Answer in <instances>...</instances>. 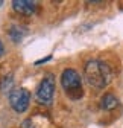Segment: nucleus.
Segmentation results:
<instances>
[{
    "mask_svg": "<svg viewBox=\"0 0 123 128\" xmlns=\"http://www.w3.org/2000/svg\"><path fill=\"white\" fill-rule=\"evenodd\" d=\"M53 93H55V78L52 75H47L46 78H43V81L37 88V99L40 104L50 105L53 101Z\"/></svg>",
    "mask_w": 123,
    "mask_h": 128,
    "instance_id": "nucleus-2",
    "label": "nucleus"
},
{
    "mask_svg": "<svg viewBox=\"0 0 123 128\" xmlns=\"http://www.w3.org/2000/svg\"><path fill=\"white\" fill-rule=\"evenodd\" d=\"M117 105H119V99L116 98L114 94H111V93H106L103 98L100 99V107H102L103 110H106V111L114 110Z\"/></svg>",
    "mask_w": 123,
    "mask_h": 128,
    "instance_id": "nucleus-6",
    "label": "nucleus"
},
{
    "mask_svg": "<svg viewBox=\"0 0 123 128\" xmlns=\"http://www.w3.org/2000/svg\"><path fill=\"white\" fill-rule=\"evenodd\" d=\"M11 82H12V78H11V76L8 78V81H6V78H5V79H3V82H2V90H5V86H6V87H9V86H11Z\"/></svg>",
    "mask_w": 123,
    "mask_h": 128,
    "instance_id": "nucleus-7",
    "label": "nucleus"
},
{
    "mask_svg": "<svg viewBox=\"0 0 123 128\" xmlns=\"http://www.w3.org/2000/svg\"><path fill=\"white\" fill-rule=\"evenodd\" d=\"M84 75L87 82L94 88H103L111 81V70L103 61L91 60L85 64Z\"/></svg>",
    "mask_w": 123,
    "mask_h": 128,
    "instance_id": "nucleus-1",
    "label": "nucleus"
},
{
    "mask_svg": "<svg viewBox=\"0 0 123 128\" xmlns=\"http://www.w3.org/2000/svg\"><path fill=\"white\" fill-rule=\"evenodd\" d=\"M2 3H3V2H0V6H2Z\"/></svg>",
    "mask_w": 123,
    "mask_h": 128,
    "instance_id": "nucleus-11",
    "label": "nucleus"
},
{
    "mask_svg": "<svg viewBox=\"0 0 123 128\" xmlns=\"http://www.w3.org/2000/svg\"><path fill=\"white\" fill-rule=\"evenodd\" d=\"M3 52H5V49H3V44H2V41H0V56L3 55Z\"/></svg>",
    "mask_w": 123,
    "mask_h": 128,
    "instance_id": "nucleus-10",
    "label": "nucleus"
},
{
    "mask_svg": "<svg viewBox=\"0 0 123 128\" xmlns=\"http://www.w3.org/2000/svg\"><path fill=\"white\" fill-rule=\"evenodd\" d=\"M21 126H23V128H32V124H30V120H24V122L21 124Z\"/></svg>",
    "mask_w": 123,
    "mask_h": 128,
    "instance_id": "nucleus-8",
    "label": "nucleus"
},
{
    "mask_svg": "<svg viewBox=\"0 0 123 128\" xmlns=\"http://www.w3.org/2000/svg\"><path fill=\"white\" fill-rule=\"evenodd\" d=\"M29 102H30V93L26 88L18 87V88H12L11 90V93H9V104L17 113L26 111L27 107H29Z\"/></svg>",
    "mask_w": 123,
    "mask_h": 128,
    "instance_id": "nucleus-3",
    "label": "nucleus"
},
{
    "mask_svg": "<svg viewBox=\"0 0 123 128\" xmlns=\"http://www.w3.org/2000/svg\"><path fill=\"white\" fill-rule=\"evenodd\" d=\"M61 84H62V87L65 88V92L81 90V86H82L81 75L74 69H65L62 72V75H61Z\"/></svg>",
    "mask_w": 123,
    "mask_h": 128,
    "instance_id": "nucleus-4",
    "label": "nucleus"
},
{
    "mask_svg": "<svg viewBox=\"0 0 123 128\" xmlns=\"http://www.w3.org/2000/svg\"><path fill=\"white\" fill-rule=\"evenodd\" d=\"M12 8L24 15H32L35 12V3L34 2H29V0H14L12 2Z\"/></svg>",
    "mask_w": 123,
    "mask_h": 128,
    "instance_id": "nucleus-5",
    "label": "nucleus"
},
{
    "mask_svg": "<svg viewBox=\"0 0 123 128\" xmlns=\"http://www.w3.org/2000/svg\"><path fill=\"white\" fill-rule=\"evenodd\" d=\"M50 58H52V56H50V55H49V56H46V58H43V60H38V61H37V62H35V64H37V66H38V64H41V62H46V61H49V60H50Z\"/></svg>",
    "mask_w": 123,
    "mask_h": 128,
    "instance_id": "nucleus-9",
    "label": "nucleus"
}]
</instances>
